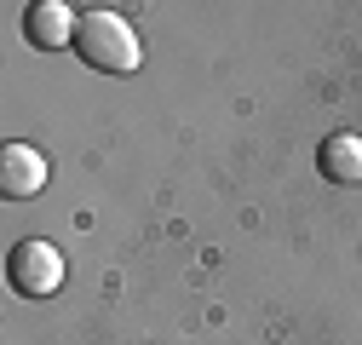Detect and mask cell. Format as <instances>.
I'll return each instance as SVG.
<instances>
[{
	"label": "cell",
	"mask_w": 362,
	"mask_h": 345,
	"mask_svg": "<svg viewBox=\"0 0 362 345\" xmlns=\"http://www.w3.org/2000/svg\"><path fill=\"white\" fill-rule=\"evenodd\" d=\"M6 282H12L23 299H47V293H58V288H64V253H58L47 236H23V242H12V253H6Z\"/></svg>",
	"instance_id": "2"
},
{
	"label": "cell",
	"mask_w": 362,
	"mask_h": 345,
	"mask_svg": "<svg viewBox=\"0 0 362 345\" xmlns=\"http://www.w3.org/2000/svg\"><path fill=\"white\" fill-rule=\"evenodd\" d=\"M75 29H81V12L64 6V0H40V6H29V18H23V35L35 40V47H47V52L75 47Z\"/></svg>",
	"instance_id": "4"
},
{
	"label": "cell",
	"mask_w": 362,
	"mask_h": 345,
	"mask_svg": "<svg viewBox=\"0 0 362 345\" xmlns=\"http://www.w3.org/2000/svg\"><path fill=\"white\" fill-rule=\"evenodd\" d=\"M316 167H322L328 185H362V139H356V133H334V139H322V150H316Z\"/></svg>",
	"instance_id": "5"
},
{
	"label": "cell",
	"mask_w": 362,
	"mask_h": 345,
	"mask_svg": "<svg viewBox=\"0 0 362 345\" xmlns=\"http://www.w3.org/2000/svg\"><path fill=\"white\" fill-rule=\"evenodd\" d=\"M75 52H81V64H93L104 75H132V69L144 64V47H139V35H132V23L121 12H110V6L81 12Z\"/></svg>",
	"instance_id": "1"
},
{
	"label": "cell",
	"mask_w": 362,
	"mask_h": 345,
	"mask_svg": "<svg viewBox=\"0 0 362 345\" xmlns=\"http://www.w3.org/2000/svg\"><path fill=\"white\" fill-rule=\"evenodd\" d=\"M40 185H47V156L35 144H6L0 150V196L6 201H29V196H40Z\"/></svg>",
	"instance_id": "3"
}]
</instances>
